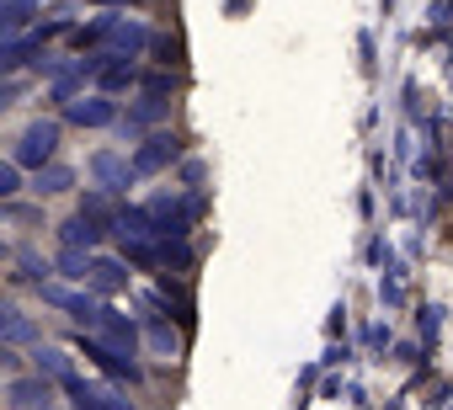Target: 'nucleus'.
I'll list each match as a JSON object with an SVG mask.
<instances>
[{
	"label": "nucleus",
	"mask_w": 453,
	"mask_h": 410,
	"mask_svg": "<svg viewBox=\"0 0 453 410\" xmlns=\"http://www.w3.org/2000/svg\"><path fill=\"white\" fill-rule=\"evenodd\" d=\"M33 341H38V320L12 293H0V346H33Z\"/></svg>",
	"instance_id": "obj_9"
},
{
	"label": "nucleus",
	"mask_w": 453,
	"mask_h": 410,
	"mask_svg": "<svg viewBox=\"0 0 453 410\" xmlns=\"http://www.w3.org/2000/svg\"><path fill=\"white\" fill-rule=\"evenodd\" d=\"M33 373H43L49 383H65V378H70V357H65L59 346H38V352H33Z\"/></svg>",
	"instance_id": "obj_18"
},
{
	"label": "nucleus",
	"mask_w": 453,
	"mask_h": 410,
	"mask_svg": "<svg viewBox=\"0 0 453 410\" xmlns=\"http://www.w3.org/2000/svg\"><path fill=\"white\" fill-rule=\"evenodd\" d=\"M150 352H176V330L155 325V330H150Z\"/></svg>",
	"instance_id": "obj_24"
},
{
	"label": "nucleus",
	"mask_w": 453,
	"mask_h": 410,
	"mask_svg": "<svg viewBox=\"0 0 453 410\" xmlns=\"http://www.w3.org/2000/svg\"><path fill=\"white\" fill-rule=\"evenodd\" d=\"M86 171H91V181L102 186V192H112V197H123L139 176H134V165H128V155H118V149H96L91 160H86Z\"/></svg>",
	"instance_id": "obj_4"
},
{
	"label": "nucleus",
	"mask_w": 453,
	"mask_h": 410,
	"mask_svg": "<svg viewBox=\"0 0 453 410\" xmlns=\"http://www.w3.org/2000/svg\"><path fill=\"white\" fill-rule=\"evenodd\" d=\"M0 256H12V251H6V240H0Z\"/></svg>",
	"instance_id": "obj_27"
},
{
	"label": "nucleus",
	"mask_w": 453,
	"mask_h": 410,
	"mask_svg": "<svg viewBox=\"0 0 453 410\" xmlns=\"http://www.w3.org/2000/svg\"><path fill=\"white\" fill-rule=\"evenodd\" d=\"M91 256H96V251H65V246H59V256H54V272H59L65 283H86V272H91Z\"/></svg>",
	"instance_id": "obj_19"
},
{
	"label": "nucleus",
	"mask_w": 453,
	"mask_h": 410,
	"mask_svg": "<svg viewBox=\"0 0 453 410\" xmlns=\"http://www.w3.org/2000/svg\"><path fill=\"white\" fill-rule=\"evenodd\" d=\"M0 373H6V378L22 373V352H17V346H0Z\"/></svg>",
	"instance_id": "obj_25"
},
{
	"label": "nucleus",
	"mask_w": 453,
	"mask_h": 410,
	"mask_svg": "<svg viewBox=\"0 0 453 410\" xmlns=\"http://www.w3.org/2000/svg\"><path fill=\"white\" fill-rule=\"evenodd\" d=\"M22 186H27V181H22V165H17V160H0V202H12Z\"/></svg>",
	"instance_id": "obj_22"
},
{
	"label": "nucleus",
	"mask_w": 453,
	"mask_h": 410,
	"mask_svg": "<svg viewBox=\"0 0 453 410\" xmlns=\"http://www.w3.org/2000/svg\"><path fill=\"white\" fill-rule=\"evenodd\" d=\"M86 6H102V11H112V6H144V0H86Z\"/></svg>",
	"instance_id": "obj_26"
},
{
	"label": "nucleus",
	"mask_w": 453,
	"mask_h": 410,
	"mask_svg": "<svg viewBox=\"0 0 453 410\" xmlns=\"http://www.w3.org/2000/svg\"><path fill=\"white\" fill-rule=\"evenodd\" d=\"M86 288L96 293V299H118V293H128V262L123 256H91V272H86Z\"/></svg>",
	"instance_id": "obj_7"
},
{
	"label": "nucleus",
	"mask_w": 453,
	"mask_h": 410,
	"mask_svg": "<svg viewBox=\"0 0 453 410\" xmlns=\"http://www.w3.org/2000/svg\"><path fill=\"white\" fill-rule=\"evenodd\" d=\"M96 91L102 96H118V91H128L134 80H139V65L134 59H112V54H96Z\"/></svg>",
	"instance_id": "obj_12"
},
{
	"label": "nucleus",
	"mask_w": 453,
	"mask_h": 410,
	"mask_svg": "<svg viewBox=\"0 0 453 410\" xmlns=\"http://www.w3.org/2000/svg\"><path fill=\"white\" fill-rule=\"evenodd\" d=\"M102 235H107V230H96V224H91V219H81V214L59 224V246H65V251H96V246H102Z\"/></svg>",
	"instance_id": "obj_17"
},
{
	"label": "nucleus",
	"mask_w": 453,
	"mask_h": 410,
	"mask_svg": "<svg viewBox=\"0 0 453 410\" xmlns=\"http://www.w3.org/2000/svg\"><path fill=\"white\" fill-rule=\"evenodd\" d=\"M33 59H43V49H38V38H0V80H12L22 65H33Z\"/></svg>",
	"instance_id": "obj_13"
},
{
	"label": "nucleus",
	"mask_w": 453,
	"mask_h": 410,
	"mask_svg": "<svg viewBox=\"0 0 453 410\" xmlns=\"http://www.w3.org/2000/svg\"><path fill=\"white\" fill-rule=\"evenodd\" d=\"M59 139H65V123H59V118H38V123H27V128H22V139H17L12 160H17L22 171H43V165H54Z\"/></svg>",
	"instance_id": "obj_1"
},
{
	"label": "nucleus",
	"mask_w": 453,
	"mask_h": 410,
	"mask_svg": "<svg viewBox=\"0 0 453 410\" xmlns=\"http://www.w3.org/2000/svg\"><path fill=\"white\" fill-rule=\"evenodd\" d=\"M38 17V0H0V38H22Z\"/></svg>",
	"instance_id": "obj_16"
},
{
	"label": "nucleus",
	"mask_w": 453,
	"mask_h": 410,
	"mask_svg": "<svg viewBox=\"0 0 453 410\" xmlns=\"http://www.w3.org/2000/svg\"><path fill=\"white\" fill-rule=\"evenodd\" d=\"M165 118H171V96L144 91V96L118 118V128H123V133H155V123H165Z\"/></svg>",
	"instance_id": "obj_10"
},
{
	"label": "nucleus",
	"mask_w": 453,
	"mask_h": 410,
	"mask_svg": "<svg viewBox=\"0 0 453 410\" xmlns=\"http://www.w3.org/2000/svg\"><path fill=\"white\" fill-rule=\"evenodd\" d=\"M118 118H123V107H118L112 96H102V91L75 96V102L65 107V123H75V128H112Z\"/></svg>",
	"instance_id": "obj_5"
},
{
	"label": "nucleus",
	"mask_w": 453,
	"mask_h": 410,
	"mask_svg": "<svg viewBox=\"0 0 453 410\" xmlns=\"http://www.w3.org/2000/svg\"><path fill=\"white\" fill-rule=\"evenodd\" d=\"M59 389H65V394L75 399V410H118V399H112V394H107L102 383H86L81 373H70V378H65Z\"/></svg>",
	"instance_id": "obj_15"
},
{
	"label": "nucleus",
	"mask_w": 453,
	"mask_h": 410,
	"mask_svg": "<svg viewBox=\"0 0 453 410\" xmlns=\"http://www.w3.org/2000/svg\"><path fill=\"white\" fill-rule=\"evenodd\" d=\"M22 91H27V80H17V75H12V80H0V112L17 107V96H22Z\"/></svg>",
	"instance_id": "obj_23"
},
{
	"label": "nucleus",
	"mask_w": 453,
	"mask_h": 410,
	"mask_svg": "<svg viewBox=\"0 0 453 410\" xmlns=\"http://www.w3.org/2000/svg\"><path fill=\"white\" fill-rule=\"evenodd\" d=\"M33 192H38V202H43V197H65V192H75V165L54 160V165L33 171Z\"/></svg>",
	"instance_id": "obj_14"
},
{
	"label": "nucleus",
	"mask_w": 453,
	"mask_h": 410,
	"mask_svg": "<svg viewBox=\"0 0 453 410\" xmlns=\"http://www.w3.org/2000/svg\"><path fill=\"white\" fill-rule=\"evenodd\" d=\"M6 405L12 410H49L54 405V383L43 373H17V378H6Z\"/></svg>",
	"instance_id": "obj_8"
},
{
	"label": "nucleus",
	"mask_w": 453,
	"mask_h": 410,
	"mask_svg": "<svg viewBox=\"0 0 453 410\" xmlns=\"http://www.w3.org/2000/svg\"><path fill=\"white\" fill-rule=\"evenodd\" d=\"M49 410H65V405H49Z\"/></svg>",
	"instance_id": "obj_28"
},
{
	"label": "nucleus",
	"mask_w": 453,
	"mask_h": 410,
	"mask_svg": "<svg viewBox=\"0 0 453 410\" xmlns=\"http://www.w3.org/2000/svg\"><path fill=\"white\" fill-rule=\"evenodd\" d=\"M91 336H96V341H107V346H118V352H134V357H139V325H134L128 315L107 309V304H102V315H96Z\"/></svg>",
	"instance_id": "obj_11"
},
{
	"label": "nucleus",
	"mask_w": 453,
	"mask_h": 410,
	"mask_svg": "<svg viewBox=\"0 0 453 410\" xmlns=\"http://www.w3.org/2000/svg\"><path fill=\"white\" fill-rule=\"evenodd\" d=\"M49 272H54V262H43V256H33V251H17V283L43 288V283H54Z\"/></svg>",
	"instance_id": "obj_21"
},
{
	"label": "nucleus",
	"mask_w": 453,
	"mask_h": 410,
	"mask_svg": "<svg viewBox=\"0 0 453 410\" xmlns=\"http://www.w3.org/2000/svg\"><path fill=\"white\" fill-rule=\"evenodd\" d=\"M0 224H17V230H38L43 224V209H38V202H0Z\"/></svg>",
	"instance_id": "obj_20"
},
{
	"label": "nucleus",
	"mask_w": 453,
	"mask_h": 410,
	"mask_svg": "<svg viewBox=\"0 0 453 410\" xmlns=\"http://www.w3.org/2000/svg\"><path fill=\"white\" fill-rule=\"evenodd\" d=\"M181 160V133H171V128H155V133H144L139 144H134V155H128V165H134V176L144 181V176H160V171H171Z\"/></svg>",
	"instance_id": "obj_2"
},
{
	"label": "nucleus",
	"mask_w": 453,
	"mask_h": 410,
	"mask_svg": "<svg viewBox=\"0 0 453 410\" xmlns=\"http://www.w3.org/2000/svg\"><path fill=\"white\" fill-rule=\"evenodd\" d=\"M38 299H43V304H54V309H65L81 330H91V325H96V315H102V304H107V299L81 293V288H65V283H43V288H38Z\"/></svg>",
	"instance_id": "obj_3"
},
{
	"label": "nucleus",
	"mask_w": 453,
	"mask_h": 410,
	"mask_svg": "<svg viewBox=\"0 0 453 410\" xmlns=\"http://www.w3.org/2000/svg\"><path fill=\"white\" fill-rule=\"evenodd\" d=\"M81 352L102 368V373H112V378H128V383H139V362H134V352H118V346H107V341H96L91 330H81Z\"/></svg>",
	"instance_id": "obj_6"
}]
</instances>
